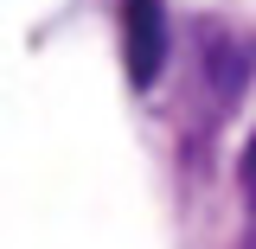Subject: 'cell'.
I'll return each instance as SVG.
<instances>
[{
    "mask_svg": "<svg viewBox=\"0 0 256 249\" xmlns=\"http://www.w3.org/2000/svg\"><path fill=\"white\" fill-rule=\"evenodd\" d=\"M122 64L134 90H154L166 70V0H122Z\"/></svg>",
    "mask_w": 256,
    "mask_h": 249,
    "instance_id": "6da1fadb",
    "label": "cell"
},
{
    "mask_svg": "<svg viewBox=\"0 0 256 249\" xmlns=\"http://www.w3.org/2000/svg\"><path fill=\"white\" fill-rule=\"evenodd\" d=\"M244 192H250V205H256V134H250V147H244Z\"/></svg>",
    "mask_w": 256,
    "mask_h": 249,
    "instance_id": "7a4b0ae2",
    "label": "cell"
}]
</instances>
